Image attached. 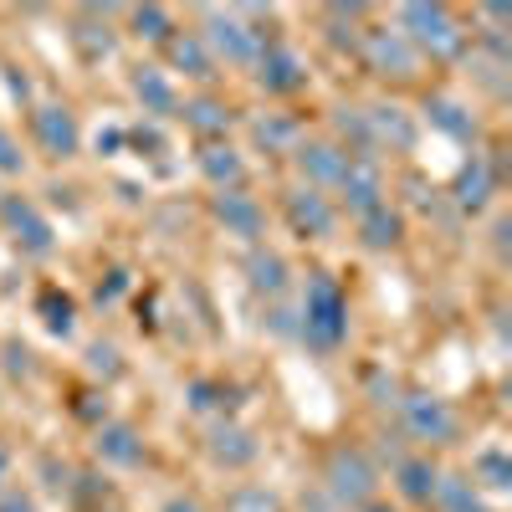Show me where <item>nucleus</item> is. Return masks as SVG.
Instances as JSON below:
<instances>
[{"instance_id":"f257e3e1","label":"nucleus","mask_w":512,"mask_h":512,"mask_svg":"<svg viewBox=\"0 0 512 512\" xmlns=\"http://www.w3.org/2000/svg\"><path fill=\"white\" fill-rule=\"evenodd\" d=\"M395 31L415 47V57H431V62H461L466 47H472V31L441 0H410V6H400Z\"/></svg>"},{"instance_id":"f03ea898","label":"nucleus","mask_w":512,"mask_h":512,"mask_svg":"<svg viewBox=\"0 0 512 512\" xmlns=\"http://www.w3.org/2000/svg\"><path fill=\"white\" fill-rule=\"evenodd\" d=\"M297 338L318 354L344 349L349 338V297L328 272H308L303 297H297Z\"/></svg>"},{"instance_id":"7ed1b4c3","label":"nucleus","mask_w":512,"mask_h":512,"mask_svg":"<svg viewBox=\"0 0 512 512\" xmlns=\"http://www.w3.org/2000/svg\"><path fill=\"white\" fill-rule=\"evenodd\" d=\"M200 26V41H205V52L216 57V67H256V57H262L267 47V31H256L246 6H200L195 16Z\"/></svg>"},{"instance_id":"20e7f679","label":"nucleus","mask_w":512,"mask_h":512,"mask_svg":"<svg viewBox=\"0 0 512 512\" xmlns=\"http://www.w3.org/2000/svg\"><path fill=\"white\" fill-rule=\"evenodd\" d=\"M395 420H400V436L425 456L441 446H456V436H461V415L451 410V400H441L431 390H400Z\"/></svg>"},{"instance_id":"39448f33","label":"nucleus","mask_w":512,"mask_h":512,"mask_svg":"<svg viewBox=\"0 0 512 512\" xmlns=\"http://www.w3.org/2000/svg\"><path fill=\"white\" fill-rule=\"evenodd\" d=\"M323 497L344 512H359L364 502L379 497V466L364 446H333L323 461Z\"/></svg>"},{"instance_id":"423d86ee","label":"nucleus","mask_w":512,"mask_h":512,"mask_svg":"<svg viewBox=\"0 0 512 512\" xmlns=\"http://www.w3.org/2000/svg\"><path fill=\"white\" fill-rule=\"evenodd\" d=\"M0 226H6L11 246L21 256H31V262H47V256L57 251V231L52 221L41 216V205L21 190H0Z\"/></svg>"},{"instance_id":"0eeeda50","label":"nucleus","mask_w":512,"mask_h":512,"mask_svg":"<svg viewBox=\"0 0 512 512\" xmlns=\"http://www.w3.org/2000/svg\"><path fill=\"white\" fill-rule=\"evenodd\" d=\"M354 52L364 57V67H369L374 77H395V82H410V77L420 72V57H415V47H410V41H405L395 26H364Z\"/></svg>"},{"instance_id":"6e6552de","label":"nucleus","mask_w":512,"mask_h":512,"mask_svg":"<svg viewBox=\"0 0 512 512\" xmlns=\"http://www.w3.org/2000/svg\"><path fill=\"white\" fill-rule=\"evenodd\" d=\"M251 77H256V88H262L267 98H292V93L308 88L313 72H308V57L297 47H287V41H267L262 57H256V67H251Z\"/></svg>"},{"instance_id":"1a4fd4ad","label":"nucleus","mask_w":512,"mask_h":512,"mask_svg":"<svg viewBox=\"0 0 512 512\" xmlns=\"http://www.w3.org/2000/svg\"><path fill=\"white\" fill-rule=\"evenodd\" d=\"M210 221H216L226 236L246 241V246H262V236H267V210H262V200L246 195L241 185L210 195Z\"/></svg>"},{"instance_id":"9d476101","label":"nucleus","mask_w":512,"mask_h":512,"mask_svg":"<svg viewBox=\"0 0 512 512\" xmlns=\"http://www.w3.org/2000/svg\"><path fill=\"white\" fill-rule=\"evenodd\" d=\"M31 139H36V149L47 154V159L67 164V159L82 149L77 113H72L67 103H36V108H31Z\"/></svg>"},{"instance_id":"9b49d317","label":"nucleus","mask_w":512,"mask_h":512,"mask_svg":"<svg viewBox=\"0 0 512 512\" xmlns=\"http://www.w3.org/2000/svg\"><path fill=\"white\" fill-rule=\"evenodd\" d=\"M282 216H287L292 236H303V241H328L333 226H338V205H333L323 190L292 185V190L282 195Z\"/></svg>"},{"instance_id":"f8f14e48","label":"nucleus","mask_w":512,"mask_h":512,"mask_svg":"<svg viewBox=\"0 0 512 512\" xmlns=\"http://www.w3.org/2000/svg\"><path fill=\"white\" fill-rule=\"evenodd\" d=\"M205 456H210V466H221V472H246V466H256V456H262V441H256L241 420L221 415V420H210V431H205Z\"/></svg>"},{"instance_id":"ddd939ff","label":"nucleus","mask_w":512,"mask_h":512,"mask_svg":"<svg viewBox=\"0 0 512 512\" xmlns=\"http://www.w3.org/2000/svg\"><path fill=\"white\" fill-rule=\"evenodd\" d=\"M333 195H338V205H344L349 216L374 210L384 200V169H379V159L374 154H349V164H344V175H338Z\"/></svg>"},{"instance_id":"4468645a","label":"nucleus","mask_w":512,"mask_h":512,"mask_svg":"<svg viewBox=\"0 0 512 512\" xmlns=\"http://www.w3.org/2000/svg\"><path fill=\"white\" fill-rule=\"evenodd\" d=\"M287 159L297 164V175H303V185H308V190H323V195H328V190L338 185V175H344L349 149L338 144V139H303Z\"/></svg>"},{"instance_id":"2eb2a0df","label":"nucleus","mask_w":512,"mask_h":512,"mask_svg":"<svg viewBox=\"0 0 512 512\" xmlns=\"http://www.w3.org/2000/svg\"><path fill=\"white\" fill-rule=\"evenodd\" d=\"M364 118H369V144H374V159H379V149H390V154H410V149H415V139H420L415 113H410V108H400V103H374V108H364Z\"/></svg>"},{"instance_id":"dca6fc26","label":"nucleus","mask_w":512,"mask_h":512,"mask_svg":"<svg viewBox=\"0 0 512 512\" xmlns=\"http://www.w3.org/2000/svg\"><path fill=\"white\" fill-rule=\"evenodd\" d=\"M93 451H98L103 466H118V472H134V466H144V456H149L139 425H128V420H98Z\"/></svg>"},{"instance_id":"f3484780","label":"nucleus","mask_w":512,"mask_h":512,"mask_svg":"<svg viewBox=\"0 0 512 512\" xmlns=\"http://www.w3.org/2000/svg\"><path fill=\"white\" fill-rule=\"evenodd\" d=\"M128 93H134V103H139L149 118H175V113H180L175 77H169L164 67H154V62H139L134 72H128Z\"/></svg>"},{"instance_id":"a211bd4d","label":"nucleus","mask_w":512,"mask_h":512,"mask_svg":"<svg viewBox=\"0 0 512 512\" xmlns=\"http://www.w3.org/2000/svg\"><path fill=\"white\" fill-rule=\"evenodd\" d=\"M175 118L190 128L200 144H216V139L231 134L236 108H231L226 98H216V93H195V98H180V113H175Z\"/></svg>"},{"instance_id":"6ab92c4d","label":"nucleus","mask_w":512,"mask_h":512,"mask_svg":"<svg viewBox=\"0 0 512 512\" xmlns=\"http://www.w3.org/2000/svg\"><path fill=\"white\" fill-rule=\"evenodd\" d=\"M425 123H431L436 134H446L451 144H466V149L482 139V123H477L472 103H461L451 93H431V98H425Z\"/></svg>"},{"instance_id":"aec40b11","label":"nucleus","mask_w":512,"mask_h":512,"mask_svg":"<svg viewBox=\"0 0 512 512\" xmlns=\"http://www.w3.org/2000/svg\"><path fill=\"white\" fill-rule=\"evenodd\" d=\"M390 482H395V497L400 502L425 507V502H431V492H436V482H441V466L425 456V451H410V456H400L390 466Z\"/></svg>"},{"instance_id":"412c9836","label":"nucleus","mask_w":512,"mask_h":512,"mask_svg":"<svg viewBox=\"0 0 512 512\" xmlns=\"http://www.w3.org/2000/svg\"><path fill=\"white\" fill-rule=\"evenodd\" d=\"M492 195H497V169H492V159L487 154H472L461 169H456V185H451V200L461 205V210H487L492 205Z\"/></svg>"},{"instance_id":"4be33fe9","label":"nucleus","mask_w":512,"mask_h":512,"mask_svg":"<svg viewBox=\"0 0 512 512\" xmlns=\"http://www.w3.org/2000/svg\"><path fill=\"white\" fill-rule=\"evenodd\" d=\"M195 169L205 175L210 190H236V185L246 180V159H241V149H236L231 139L200 144V149H195Z\"/></svg>"},{"instance_id":"5701e85b","label":"nucleus","mask_w":512,"mask_h":512,"mask_svg":"<svg viewBox=\"0 0 512 512\" xmlns=\"http://www.w3.org/2000/svg\"><path fill=\"white\" fill-rule=\"evenodd\" d=\"M354 231H359V246L364 251H395L405 241V210L379 200L374 210H364V216H354Z\"/></svg>"},{"instance_id":"b1692460","label":"nucleus","mask_w":512,"mask_h":512,"mask_svg":"<svg viewBox=\"0 0 512 512\" xmlns=\"http://www.w3.org/2000/svg\"><path fill=\"white\" fill-rule=\"evenodd\" d=\"M164 62H169V72H185V77H195V82H210L216 77V57L205 52V41H200V31L190 26H175V36L164 41Z\"/></svg>"},{"instance_id":"393cba45","label":"nucleus","mask_w":512,"mask_h":512,"mask_svg":"<svg viewBox=\"0 0 512 512\" xmlns=\"http://www.w3.org/2000/svg\"><path fill=\"white\" fill-rule=\"evenodd\" d=\"M425 507H431V512H492L487 492L466 472H441V482H436V492H431Z\"/></svg>"},{"instance_id":"a878e982","label":"nucleus","mask_w":512,"mask_h":512,"mask_svg":"<svg viewBox=\"0 0 512 512\" xmlns=\"http://www.w3.org/2000/svg\"><path fill=\"white\" fill-rule=\"evenodd\" d=\"M287 256L282 251H272V246H251L246 251V282H251V292L256 297H282L287 292Z\"/></svg>"},{"instance_id":"bb28decb","label":"nucleus","mask_w":512,"mask_h":512,"mask_svg":"<svg viewBox=\"0 0 512 512\" xmlns=\"http://www.w3.org/2000/svg\"><path fill=\"white\" fill-rule=\"evenodd\" d=\"M72 41H77V52L88 57V62H108L113 57V47H118V36H113V26H108V11H77L72 16Z\"/></svg>"},{"instance_id":"cd10ccee","label":"nucleus","mask_w":512,"mask_h":512,"mask_svg":"<svg viewBox=\"0 0 512 512\" xmlns=\"http://www.w3.org/2000/svg\"><path fill=\"white\" fill-rule=\"evenodd\" d=\"M466 477H472L482 492H507L512 487V456L502 446H482L472 456V472H466Z\"/></svg>"},{"instance_id":"c85d7f7f","label":"nucleus","mask_w":512,"mask_h":512,"mask_svg":"<svg viewBox=\"0 0 512 512\" xmlns=\"http://www.w3.org/2000/svg\"><path fill=\"white\" fill-rule=\"evenodd\" d=\"M36 318L47 323V333L72 338V328H77V303H72L62 287H41V297H36Z\"/></svg>"},{"instance_id":"c756f323","label":"nucleus","mask_w":512,"mask_h":512,"mask_svg":"<svg viewBox=\"0 0 512 512\" xmlns=\"http://www.w3.org/2000/svg\"><path fill=\"white\" fill-rule=\"evenodd\" d=\"M175 11L169 6H134L128 11V31H134L139 41H149V47H164L169 36H175Z\"/></svg>"},{"instance_id":"7c9ffc66","label":"nucleus","mask_w":512,"mask_h":512,"mask_svg":"<svg viewBox=\"0 0 512 512\" xmlns=\"http://www.w3.org/2000/svg\"><path fill=\"white\" fill-rule=\"evenodd\" d=\"M251 139H256V144H267L272 154H292L297 144H303V128H297L292 118L267 113V118H256V123H251Z\"/></svg>"},{"instance_id":"2f4dec72","label":"nucleus","mask_w":512,"mask_h":512,"mask_svg":"<svg viewBox=\"0 0 512 512\" xmlns=\"http://www.w3.org/2000/svg\"><path fill=\"white\" fill-rule=\"evenodd\" d=\"M226 512H282V497L267 482H236L226 492Z\"/></svg>"},{"instance_id":"473e14b6","label":"nucleus","mask_w":512,"mask_h":512,"mask_svg":"<svg viewBox=\"0 0 512 512\" xmlns=\"http://www.w3.org/2000/svg\"><path fill=\"white\" fill-rule=\"evenodd\" d=\"M190 410H200V415H210V410H216V420L226 415V384H216V379H190Z\"/></svg>"},{"instance_id":"72a5a7b5","label":"nucleus","mask_w":512,"mask_h":512,"mask_svg":"<svg viewBox=\"0 0 512 512\" xmlns=\"http://www.w3.org/2000/svg\"><path fill=\"white\" fill-rule=\"evenodd\" d=\"M88 369H93L98 379H118V374H123L118 344H108V338H98V344H88Z\"/></svg>"},{"instance_id":"f704fd0d","label":"nucleus","mask_w":512,"mask_h":512,"mask_svg":"<svg viewBox=\"0 0 512 512\" xmlns=\"http://www.w3.org/2000/svg\"><path fill=\"white\" fill-rule=\"evenodd\" d=\"M16 175H26V154H21L11 128L0 123V180H16Z\"/></svg>"},{"instance_id":"c9c22d12","label":"nucleus","mask_w":512,"mask_h":512,"mask_svg":"<svg viewBox=\"0 0 512 512\" xmlns=\"http://www.w3.org/2000/svg\"><path fill=\"white\" fill-rule=\"evenodd\" d=\"M36 472L47 477L41 487H47L52 497H67V492H72V466H67V461H57V456H41V461H36Z\"/></svg>"},{"instance_id":"e433bc0d","label":"nucleus","mask_w":512,"mask_h":512,"mask_svg":"<svg viewBox=\"0 0 512 512\" xmlns=\"http://www.w3.org/2000/svg\"><path fill=\"white\" fill-rule=\"evenodd\" d=\"M0 512H41V507H36V492L26 487H0Z\"/></svg>"},{"instance_id":"4c0bfd02","label":"nucleus","mask_w":512,"mask_h":512,"mask_svg":"<svg viewBox=\"0 0 512 512\" xmlns=\"http://www.w3.org/2000/svg\"><path fill=\"white\" fill-rule=\"evenodd\" d=\"M0 354H6V369L11 374H31L36 369V354L26 344H16V338H6V349H0Z\"/></svg>"},{"instance_id":"58836bf2","label":"nucleus","mask_w":512,"mask_h":512,"mask_svg":"<svg viewBox=\"0 0 512 512\" xmlns=\"http://www.w3.org/2000/svg\"><path fill=\"white\" fill-rule=\"evenodd\" d=\"M0 72H6V88H11V98H16V103H31V77H26V67L6 62Z\"/></svg>"},{"instance_id":"ea45409f","label":"nucleus","mask_w":512,"mask_h":512,"mask_svg":"<svg viewBox=\"0 0 512 512\" xmlns=\"http://www.w3.org/2000/svg\"><path fill=\"white\" fill-rule=\"evenodd\" d=\"M123 292H128V272H108V282H98V308L118 303Z\"/></svg>"},{"instance_id":"a19ab883","label":"nucleus","mask_w":512,"mask_h":512,"mask_svg":"<svg viewBox=\"0 0 512 512\" xmlns=\"http://www.w3.org/2000/svg\"><path fill=\"white\" fill-rule=\"evenodd\" d=\"M128 144V128H108V134H98V154H118Z\"/></svg>"},{"instance_id":"79ce46f5","label":"nucleus","mask_w":512,"mask_h":512,"mask_svg":"<svg viewBox=\"0 0 512 512\" xmlns=\"http://www.w3.org/2000/svg\"><path fill=\"white\" fill-rule=\"evenodd\" d=\"M159 512H205V502H200V497H185V492H175V497H169Z\"/></svg>"},{"instance_id":"37998d69","label":"nucleus","mask_w":512,"mask_h":512,"mask_svg":"<svg viewBox=\"0 0 512 512\" xmlns=\"http://www.w3.org/2000/svg\"><path fill=\"white\" fill-rule=\"evenodd\" d=\"M359 512H400V507H395V502H379V497H374V502H364Z\"/></svg>"},{"instance_id":"c03bdc74","label":"nucleus","mask_w":512,"mask_h":512,"mask_svg":"<svg viewBox=\"0 0 512 512\" xmlns=\"http://www.w3.org/2000/svg\"><path fill=\"white\" fill-rule=\"evenodd\" d=\"M6 472H11V456H6V451H0V482H6Z\"/></svg>"}]
</instances>
